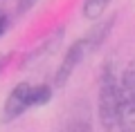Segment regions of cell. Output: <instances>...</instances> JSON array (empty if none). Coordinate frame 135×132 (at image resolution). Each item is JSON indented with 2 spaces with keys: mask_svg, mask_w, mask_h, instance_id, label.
<instances>
[{
  "mask_svg": "<svg viewBox=\"0 0 135 132\" xmlns=\"http://www.w3.org/2000/svg\"><path fill=\"white\" fill-rule=\"evenodd\" d=\"M115 27V16H110V18L106 20H99V23H95V27L90 29V31H86L81 38H77V40L68 47V52L63 54V61L59 63V70L56 74H54V87H65L68 81H70V76L77 72V67L83 63V58L88 56V54H92L95 49H99V45L108 38V34H110V29Z\"/></svg>",
  "mask_w": 135,
  "mask_h": 132,
  "instance_id": "cell-1",
  "label": "cell"
},
{
  "mask_svg": "<svg viewBox=\"0 0 135 132\" xmlns=\"http://www.w3.org/2000/svg\"><path fill=\"white\" fill-rule=\"evenodd\" d=\"M97 121L106 132L117 130L119 121V94H122V74L117 72L115 61H106L99 72L97 85Z\"/></svg>",
  "mask_w": 135,
  "mask_h": 132,
  "instance_id": "cell-2",
  "label": "cell"
},
{
  "mask_svg": "<svg viewBox=\"0 0 135 132\" xmlns=\"http://www.w3.org/2000/svg\"><path fill=\"white\" fill-rule=\"evenodd\" d=\"M52 101V85L41 83V85H32L27 81L14 85V90L9 92L5 105H2V121L11 123L18 117H23L27 110L32 108H43Z\"/></svg>",
  "mask_w": 135,
  "mask_h": 132,
  "instance_id": "cell-3",
  "label": "cell"
},
{
  "mask_svg": "<svg viewBox=\"0 0 135 132\" xmlns=\"http://www.w3.org/2000/svg\"><path fill=\"white\" fill-rule=\"evenodd\" d=\"M117 132H135V61H131L122 70V94H119Z\"/></svg>",
  "mask_w": 135,
  "mask_h": 132,
  "instance_id": "cell-4",
  "label": "cell"
},
{
  "mask_svg": "<svg viewBox=\"0 0 135 132\" xmlns=\"http://www.w3.org/2000/svg\"><path fill=\"white\" fill-rule=\"evenodd\" d=\"M110 7V0H83L81 14L86 20H92V23H99V18L106 14V9Z\"/></svg>",
  "mask_w": 135,
  "mask_h": 132,
  "instance_id": "cell-5",
  "label": "cell"
},
{
  "mask_svg": "<svg viewBox=\"0 0 135 132\" xmlns=\"http://www.w3.org/2000/svg\"><path fill=\"white\" fill-rule=\"evenodd\" d=\"M63 132H92V123L88 117H77L63 128Z\"/></svg>",
  "mask_w": 135,
  "mask_h": 132,
  "instance_id": "cell-6",
  "label": "cell"
},
{
  "mask_svg": "<svg viewBox=\"0 0 135 132\" xmlns=\"http://www.w3.org/2000/svg\"><path fill=\"white\" fill-rule=\"evenodd\" d=\"M38 0H18V14H25L27 9H32Z\"/></svg>",
  "mask_w": 135,
  "mask_h": 132,
  "instance_id": "cell-7",
  "label": "cell"
},
{
  "mask_svg": "<svg viewBox=\"0 0 135 132\" xmlns=\"http://www.w3.org/2000/svg\"><path fill=\"white\" fill-rule=\"evenodd\" d=\"M7 25H9V18H7L5 14H0V36L7 31Z\"/></svg>",
  "mask_w": 135,
  "mask_h": 132,
  "instance_id": "cell-8",
  "label": "cell"
},
{
  "mask_svg": "<svg viewBox=\"0 0 135 132\" xmlns=\"http://www.w3.org/2000/svg\"><path fill=\"white\" fill-rule=\"evenodd\" d=\"M7 63V56H0V70H2V65Z\"/></svg>",
  "mask_w": 135,
  "mask_h": 132,
  "instance_id": "cell-9",
  "label": "cell"
}]
</instances>
